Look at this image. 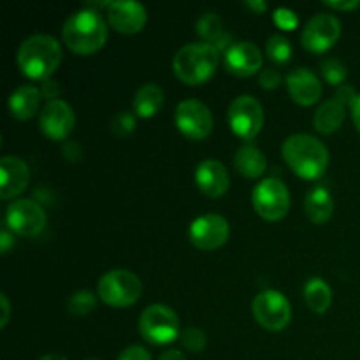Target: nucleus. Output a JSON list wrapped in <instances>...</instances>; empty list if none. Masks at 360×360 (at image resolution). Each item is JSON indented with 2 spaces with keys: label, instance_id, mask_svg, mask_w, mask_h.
Segmentation results:
<instances>
[{
  "label": "nucleus",
  "instance_id": "1",
  "mask_svg": "<svg viewBox=\"0 0 360 360\" xmlns=\"http://www.w3.org/2000/svg\"><path fill=\"white\" fill-rule=\"evenodd\" d=\"M62 37L70 51L77 55H91L104 46L108 39V25L98 11L83 7L67 18Z\"/></svg>",
  "mask_w": 360,
  "mask_h": 360
},
{
  "label": "nucleus",
  "instance_id": "2",
  "mask_svg": "<svg viewBox=\"0 0 360 360\" xmlns=\"http://www.w3.org/2000/svg\"><path fill=\"white\" fill-rule=\"evenodd\" d=\"M285 162L292 171L304 179H319L329 165V150L309 134H294L281 146Z\"/></svg>",
  "mask_w": 360,
  "mask_h": 360
},
{
  "label": "nucleus",
  "instance_id": "3",
  "mask_svg": "<svg viewBox=\"0 0 360 360\" xmlns=\"http://www.w3.org/2000/svg\"><path fill=\"white\" fill-rule=\"evenodd\" d=\"M62 62V46L53 35L34 34L21 42L18 65L32 79H49Z\"/></svg>",
  "mask_w": 360,
  "mask_h": 360
},
{
  "label": "nucleus",
  "instance_id": "4",
  "mask_svg": "<svg viewBox=\"0 0 360 360\" xmlns=\"http://www.w3.org/2000/svg\"><path fill=\"white\" fill-rule=\"evenodd\" d=\"M220 63V51L207 42H190L178 49L172 60L174 74L185 84L206 83Z\"/></svg>",
  "mask_w": 360,
  "mask_h": 360
},
{
  "label": "nucleus",
  "instance_id": "5",
  "mask_svg": "<svg viewBox=\"0 0 360 360\" xmlns=\"http://www.w3.org/2000/svg\"><path fill=\"white\" fill-rule=\"evenodd\" d=\"M97 294L108 306L127 308L139 301L143 281L137 274L127 269H112L98 280Z\"/></svg>",
  "mask_w": 360,
  "mask_h": 360
},
{
  "label": "nucleus",
  "instance_id": "6",
  "mask_svg": "<svg viewBox=\"0 0 360 360\" xmlns=\"http://www.w3.org/2000/svg\"><path fill=\"white\" fill-rule=\"evenodd\" d=\"M139 333L148 343L169 345L181 336V323L174 309L165 304H151L141 313Z\"/></svg>",
  "mask_w": 360,
  "mask_h": 360
},
{
  "label": "nucleus",
  "instance_id": "7",
  "mask_svg": "<svg viewBox=\"0 0 360 360\" xmlns=\"http://www.w3.org/2000/svg\"><path fill=\"white\" fill-rule=\"evenodd\" d=\"M252 202L257 213L269 221L281 220L290 210V193L278 178H266L253 188Z\"/></svg>",
  "mask_w": 360,
  "mask_h": 360
},
{
  "label": "nucleus",
  "instance_id": "8",
  "mask_svg": "<svg viewBox=\"0 0 360 360\" xmlns=\"http://www.w3.org/2000/svg\"><path fill=\"white\" fill-rule=\"evenodd\" d=\"M229 125L245 141L255 139L264 127V109L252 95H239L229 105Z\"/></svg>",
  "mask_w": 360,
  "mask_h": 360
},
{
  "label": "nucleus",
  "instance_id": "9",
  "mask_svg": "<svg viewBox=\"0 0 360 360\" xmlns=\"http://www.w3.org/2000/svg\"><path fill=\"white\" fill-rule=\"evenodd\" d=\"M252 311L260 327L267 330L285 329L292 320L290 302L278 290H264L255 295Z\"/></svg>",
  "mask_w": 360,
  "mask_h": 360
},
{
  "label": "nucleus",
  "instance_id": "10",
  "mask_svg": "<svg viewBox=\"0 0 360 360\" xmlns=\"http://www.w3.org/2000/svg\"><path fill=\"white\" fill-rule=\"evenodd\" d=\"M174 118L178 130L188 139H204L213 130L211 109L197 98H186L179 102Z\"/></svg>",
  "mask_w": 360,
  "mask_h": 360
},
{
  "label": "nucleus",
  "instance_id": "11",
  "mask_svg": "<svg viewBox=\"0 0 360 360\" xmlns=\"http://www.w3.org/2000/svg\"><path fill=\"white\" fill-rule=\"evenodd\" d=\"M6 225L16 234L35 238L46 227V213L35 200L18 199L7 207Z\"/></svg>",
  "mask_w": 360,
  "mask_h": 360
},
{
  "label": "nucleus",
  "instance_id": "12",
  "mask_svg": "<svg viewBox=\"0 0 360 360\" xmlns=\"http://www.w3.org/2000/svg\"><path fill=\"white\" fill-rule=\"evenodd\" d=\"M341 35V21L330 13H319L306 23L301 41L306 49L323 53L333 48Z\"/></svg>",
  "mask_w": 360,
  "mask_h": 360
},
{
  "label": "nucleus",
  "instance_id": "13",
  "mask_svg": "<svg viewBox=\"0 0 360 360\" xmlns=\"http://www.w3.org/2000/svg\"><path fill=\"white\" fill-rule=\"evenodd\" d=\"M355 88L352 84H341L334 91L333 97L319 105L315 112V129L320 134H333L343 125L345 115H347V105L352 104L355 98Z\"/></svg>",
  "mask_w": 360,
  "mask_h": 360
},
{
  "label": "nucleus",
  "instance_id": "14",
  "mask_svg": "<svg viewBox=\"0 0 360 360\" xmlns=\"http://www.w3.org/2000/svg\"><path fill=\"white\" fill-rule=\"evenodd\" d=\"M231 229L221 214L207 213L190 224L188 238L199 250H217L227 243Z\"/></svg>",
  "mask_w": 360,
  "mask_h": 360
},
{
  "label": "nucleus",
  "instance_id": "15",
  "mask_svg": "<svg viewBox=\"0 0 360 360\" xmlns=\"http://www.w3.org/2000/svg\"><path fill=\"white\" fill-rule=\"evenodd\" d=\"M74 123H76L74 109L62 98L46 102L41 115H39V127L44 132V136H48L53 141L67 139L69 134L72 132Z\"/></svg>",
  "mask_w": 360,
  "mask_h": 360
},
{
  "label": "nucleus",
  "instance_id": "16",
  "mask_svg": "<svg viewBox=\"0 0 360 360\" xmlns=\"http://www.w3.org/2000/svg\"><path fill=\"white\" fill-rule=\"evenodd\" d=\"M108 20L122 34H136L146 25L148 14L143 4L136 0H115L108 7Z\"/></svg>",
  "mask_w": 360,
  "mask_h": 360
},
{
  "label": "nucleus",
  "instance_id": "17",
  "mask_svg": "<svg viewBox=\"0 0 360 360\" xmlns=\"http://www.w3.org/2000/svg\"><path fill=\"white\" fill-rule=\"evenodd\" d=\"M30 181V171L25 160L16 155H4L0 158V197L4 200L20 195Z\"/></svg>",
  "mask_w": 360,
  "mask_h": 360
},
{
  "label": "nucleus",
  "instance_id": "18",
  "mask_svg": "<svg viewBox=\"0 0 360 360\" xmlns=\"http://www.w3.org/2000/svg\"><path fill=\"white\" fill-rule=\"evenodd\" d=\"M225 67L234 76H253L257 70L262 69V53L250 41L232 42L231 48L225 51Z\"/></svg>",
  "mask_w": 360,
  "mask_h": 360
},
{
  "label": "nucleus",
  "instance_id": "19",
  "mask_svg": "<svg viewBox=\"0 0 360 360\" xmlns=\"http://www.w3.org/2000/svg\"><path fill=\"white\" fill-rule=\"evenodd\" d=\"M287 88L290 97L301 105H311L322 97V81L306 67H297L288 72Z\"/></svg>",
  "mask_w": 360,
  "mask_h": 360
},
{
  "label": "nucleus",
  "instance_id": "20",
  "mask_svg": "<svg viewBox=\"0 0 360 360\" xmlns=\"http://www.w3.org/2000/svg\"><path fill=\"white\" fill-rule=\"evenodd\" d=\"M195 183L207 197L218 199L229 190V172L221 162L207 158L197 165Z\"/></svg>",
  "mask_w": 360,
  "mask_h": 360
},
{
  "label": "nucleus",
  "instance_id": "21",
  "mask_svg": "<svg viewBox=\"0 0 360 360\" xmlns=\"http://www.w3.org/2000/svg\"><path fill=\"white\" fill-rule=\"evenodd\" d=\"M195 30L204 42L213 44L218 51H227L231 48V34L225 30L224 21L217 13L200 14L195 23Z\"/></svg>",
  "mask_w": 360,
  "mask_h": 360
},
{
  "label": "nucleus",
  "instance_id": "22",
  "mask_svg": "<svg viewBox=\"0 0 360 360\" xmlns=\"http://www.w3.org/2000/svg\"><path fill=\"white\" fill-rule=\"evenodd\" d=\"M41 90L34 84H21L11 94L9 109L11 115L18 120H30L41 105Z\"/></svg>",
  "mask_w": 360,
  "mask_h": 360
},
{
  "label": "nucleus",
  "instance_id": "23",
  "mask_svg": "<svg viewBox=\"0 0 360 360\" xmlns=\"http://www.w3.org/2000/svg\"><path fill=\"white\" fill-rule=\"evenodd\" d=\"M304 211L306 217L313 221V224H326L334 211V200L329 190L323 186H316L311 192H308L304 200Z\"/></svg>",
  "mask_w": 360,
  "mask_h": 360
},
{
  "label": "nucleus",
  "instance_id": "24",
  "mask_svg": "<svg viewBox=\"0 0 360 360\" xmlns=\"http://www.w3.org/2000/svg\"><path fill=\"white\" fill-rule=\"evenodd\" d=\"M234 167L246 178H259L267 167L266 155L253 144H245L236 151Z\"/></svg>",
  "mask_w": 360,
  "mask_h": 360
},
{
  "label": "nucleus",
  "instance_id": "25",
  "mask_svg": "<svg viewBox=\"0 0 360 360\" xmlns=\"http://www.w3.org/2000/svg\"><path fill=\"white\" fill-rule=\"evenodd\" d=\"M164 105V90L157 83H146L136 91L134 111L141 118H151Z\"/></svg>",
  "mask_w": 360,
  "mask_h": 360
},
{
  "label": "nucleus",
  "instance_id": "26",
  "mask_svg": "<svg viewBox=\"0 0 360 360\" xmlns=\"http://www.w3.org/2000/svg\"><path fill=\"white\" fill-rule=\"evenodd\" d=\"M304 299L309 309L322 315L333 302V290L322 278H311L304 287Z\"/></svg>",
  "mask_w": 360,
  "mask_h": 360
},
{
  "label": "nucleus",
  "instance_id": "27",
  "mask_svg": "<svg viewBox=\"0 0 360 360\" xmlns=\"http://www.w3.org/2000/svg\"><path fill=\"white\" fill-rule=\"evenodd\" d=\"M266 51H267V58L274 63H287L288 60L292 58V44L287 37L280 34H274L267 39L266 42Z\"/></svg>",
  "mask_w": 360,
  "mask_h": 360
},
{
  "label": "nucleus",
  "instance_id": "28",
  "mask_svg": "<svg viewBox=\"0 0 360 360\" xmlns=\"http://www.w3.org/2000/svg\"><path fill=\"white\" fill-rule=\"evenodd\" d=\"M97 306V295L90 290H77L70 295L69 302H67V309L70 315L84 316L91 313Z\"/></svg>",
  "mask_w": 360,
  "mask_h": 360
},
{
  "label": "nucleus",
  "instance_id": "29",
  "mask_svg": "<svg viewBox=\"0 0 360 360\" xmlns=\"http://www.w3.org/2000/svg\"><path fill=\"white\" fill-rule=\"evenodd\" d=\"M320 70H322L327 83L333 84V86H338V84L341 86L348 76V70L345 67V63L341 60L333 58V56H327V58H323L320 62Z\"/></svg>",
  "mask_w": 360,
  "mask_h": 360
},
{
  "label": "nucleus",
  "instance_id": "30",
  "mask_svg": "<svg viewBox=\"0 0 360 360\" xmlns=\"http://www.w3.org/2000/svg\"><path fill=\"white\" fill-rule=\"evenodd\" d=\"M179 338H181L183 347L188 352H193V354H200L207 345L206 334L199 327H186Z\"/></svg>",
  "mask_w": 360,
  "mask_h": 360
},
{
  "label": "nucleus",
  "instance_id": "31",
  "mask_svg": "<svg viewBox=\"0 0 360 360\" xmlns=\"http://www.w3.org/2000/svg\"><path fill=\"white\" fill-rule=\"evenodd\" d=\"M136 115L130 111H118L115 116L111 118V130L116 134L118 137H125L130 136L136 129Z\"/></svg>",
  "mask_w": 360,
  "mask_h": 360
},
{
  "label": "nucleus",
  "instance_id": "32",
  "mask_svg": "<svg viewBox=\"0 0 360 360\" xmlns=\"http://www.w3.org/2000/svg\"><path fill=\"white\" fill-rule=\"evenodd\" d=\"M273 16H274V23H276L280 28H283V30H294V28L299 25L297 13H294V11L288 9V7H278V9L274 11Z\"/></svg>",
  "mask_w": 360,
  "mask_h": 360
},
{
  "label": "nucleus",
  "instance_id": "33",
  "mask_svg": "<svg viewBox=\"0 0 360 360\" xmlns=\"http://www.w3.org/2000/svg\"><path fill=\"white\" fill-rule=\"evenodd\" d=\"M259 83H260V86L266 88V90H274V88L280 86L281 74L278 72L276 69H271V67H269V69L260 70Z\"/></svg>",
  "mask_w": 360,
  "mask_h": 360
},
{
  "label": "nucleus",
  "instance_id": "34",
  "mask_svg": "<svg viewBox=\"0 0 360 360\" xmlns=\"http://www.w3.org/2000/svg\"><path fill=\"white\" fill-rule=\"evenodd\" d=\"M118 360H151V355L148 354L146 348L139 347V345H134V347L125 348Z\"/></svg>",
  "mask_w": 360,
  "mask_h": 360
},
{
  "label": "nucleus",
  "instance_id": "35",
  "mask_svg": "<svg viewBox=\"0 0 360 360\" xmlns=\"http://www.w3.org/2000/svg\"><path fill=\"white\" fill-rule=\"evenodd\" d=\"M60 86L56 81H51V79H46L42 81V86H41V95L42 98H46L48 102L51 101H58V95H60Z\"/></svg>",
  "mask_w": 360,
  "mask_h": 360
},
{
  "label": "nucleus",
  "instance_id": "36",
  "mask_svg": "<svg viewBox=\"0 0 360 360\" xmlns=\"http://www.w3.org/2000/svg\"><path fill=\"white\" fill-rule=\"evenodd\" d=\"M13 245H14V236L11 234V229L4 224L2 232H0V252L7 253Z\"/></svg>",
  "mask_w": 360,
  "mask_h": 360
},
{
  "label": "nucleus",
  "instance_id": "37",
  "mask_svg": "<svg viewBox=\"0 0 360 360\" xmlns=\"http://www.w3.org/2000/svg\"><path fill=\"white\" fill-rule=\"evenodd\" d=\"M323 4L338 11H352L360 6V0H338V2H334V0H326Z\"/></svg>",
  "mask_w": 360,
  "mask_h": 360
},
{
  "label": "nucleus",
  "instance_id": "38",
  "mask_svg": "<svg viewBox=\"0 0 360 360\" xmlns=\"http://www.w3.org/2000/svg\"><path fill=\"white\" fill-rule=\"evenodd\" d=\"M0 304H2V319H0V329H6L11 319V304L6 294H0Z\"/></svg>",
  "mask_w": 360,
  "mask_h": 360
},
{
  "label": "nucleus",
  "instance_id": "39",
  "mask_svg": "<svg viewBox=\"0 0 360 360\" xmlns=\"http://www.w3.org/2000/svg\"><path fill=\"white\" fill-rule=\"evenodd\" d=\"M63 155L70 158V160H77L81 157V146L77 143H72V141L65 143L63 144Z\"/></svg>",
  "mask_w": 360,
  "mask_h": 360
},
{
  "label": "nucleus",
  "instance_id": "40",
  "mask_svg": "<svg viewBox=\"0 0 360 360\" xmlns=\"http://www.w3.org/2000/svg\"><path fill=\"white\" fill-rule=\"evenodd\" d=\"M350 109H352V118H354L355 127H357V130L360 132V94L355 95V98L350 104Z\"/></svg>",
  "mask_w": 360,
  "mask_h": 360
},
{
  "label": "nucleus",
  "instance_id": "41",
  "mask_svg": "<svg viewBox=\"0 0 360 360\" xmlns=\"http://www.w3.org/2000/svg\"><path fill=\"white\" fill-rule=\"evenodd\" d=\"M158 360H186V359L179 350H167L158 357Z\"/></svg>",
  "mask_w": 360,
  "mask_h": 360
},
{
  "label": "nucleus",
  "instance_id": "42",
  "mask_svg": "<svg viewBox=\"0 0 360 360\" xmlns=\"http://www.w3.org/2000/svg\"><path fill=\"white\" fill-rule=\"evenodd\" d=\"M246 6L252 7L257 13H262V11L267 9V4L262 2V0H246Z\"/></svg>",
  "mask_w": 360,
  "mask_h": 360
},
{
  "label": "nucleus",
  "instance_id": "43",
  "mask_svg": "<svg viewBox=\"0 0 360 360\" xmlns=\"http://www.w3.org/2000/svg\"><path fill=\"white\" fill-rule=\"evenodd\" d=\"M39 360H67V359H65V357H62V355L49 354V355H44V357H41Z\"/></svg>",
  "mask_w": 360,
  "mask_h": 360
},
{
  "label": "nucleus",
  "instance_id": "44",
  "mask_svg": "<svg viewBox=\"0 0 360 360\" xmlns=\"http://www.w3.org/2000/svg\"><path fill=\"white\" fill-rule=\"evenodd\" d=\"M91 360H97V359H91Z\"/></svg>",
  "mask_w": 360,
  "mask_h": 360
}]
</instances>
